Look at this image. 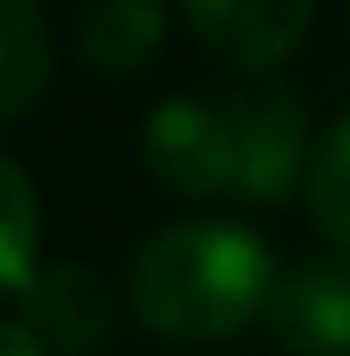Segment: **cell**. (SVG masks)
Returning a JSON list of instances; mask_svg holds the SVG:
<instances>
[{"mask_svg":"<svg viewBox=\"0 0 350 356\" xmlns=\"http://www.w3.org/2000/svg\"><path fill=\"white\" fill-rule=\"evenodd\" d=\"M269 288L276 257L238 219H175L150 232L125 269L132 319L182 350L238 338L250 319H263Z\"/></svg>","mask_w":350,"mask_h":356,"instance_id":"6da1fadb","label":"cell"},{"mask_svg":"<svg viewBox=\"0 0 350 356\" xmlns=\"http://www.w3.org/2000/svg\"><path fill=\"white\" fill-rule=\"evenodd\" d=\"M225 100V131H232V200L250 207H282L313 163V113L307 94L288 81H244Z\"/></svg>","mask_w":350,"mask_h":356,"instance_id":"7a4b0ae2","label":"cell"},{"mask_svg":"<svg viewBox=\"0 0 350 356\" xmlns=\"http://www.w3.org/2000/svg\"><path fill=\"white\" fill-rule=\"evenodd\" d=\"M144 169L182 200H225L232 194V131L219 94H169L138 131Z\"/></svg>","mask_w":350,"mask_h":356,"instance_id":"3957f363","label":"cell"},{"mask_svg":"<svg viewBox=\"0 0 350 356\" xmlns=\"http://www.w3.org/2000/svg\"><path fill=\"white\" fill-rule=\"evenodd\" d=\"M113 294L88 263H38L19 288V325L50 356H100L113 344Z\"/></svg>","mask_w":350,"mask_h":356,"instance_id":"277c9868","label":"cell"},{"mask_svg":"<svg viewBox=\"0 0 350 356\" xmlns=\"http://www.w3.org/2000/svg\"><path fill=\"white\" fill-rule=\"evenodd\" d=\"M263 319L288 356H350V257H307L276 275Z\"/></svg>","mask_w":350,"mask_h":356,"instance_id":"5b68a950","label":"cell"},{"mask_svg":"<svg viewBox=\"0 0 350 356\" xmlns=\"http://www.w3.org/2000/svg\"><path fill=\"white\" fill-rule=\"evenodd\" d=\"M313 6L307 0H194L182 6V25L200 38V50H213L219 63L263 75L276 63H288L307 31H313Z\"/></svg>","mask_w":350,"mask_h":356,"instance_id":"8992f818","label":"cell"},{"mask_svg":"<svg viewBox=\"0 0 350 356\" xmlns=\"http://www.w3.org/2000/svg\"><path fill=\"white\" fill-rule=\"evenodd\" d=\"M169 13L157 0H106L75 19V50L94 75H138L169 44Z\"/></svg>","mask_w":350,"mask_h":356,"instance_id":"52a82bcc","label":"cell"},{"mask_svg":"<svg viewBox=\"0 0 350 356\" xmlns=\"http://www.w3.org/2000/svg\"><path fill=\"white\" fill-rule=\"evenodd\" d=\"M56 81V31L31 0H0V125L31 119Z\"/></svg>","mask_w":350,"mask_h":356,"instance_id":"ba28073f","label":"cell"},{"mask_svg":"<svg viewBox=\"0 0 350 356\" xmlns=\"http://www.w3.org/2000/svg\"><path fill=\"white\" fill-rule=\"evenodd\" d=\"M38 232H44L38 188H31V175L13 156H0V300H19V288L31 282V269H38Z\"/></svg>","mask_w":350,"mask_h":356,"instance_id":"9c48e42d","label":"cell"},{"mask_svg":"<svg viewBox=\"0 0 350 356\" xmlns=\"http://www.w3.org/2000/svg\"><path fill=\"white\" fill-rule=\"evenodd\" d=\"M301 188H307V213L326 232V244H338V257H350V113L326 131V144H313Z\"/></svg>","mask_w":350,"mask_h":356,"instance_id":"30bf717a","label":"cell"},{"mask_svg":"<svg viewBox=\"0 0 350 356\" xmlns=\"http://www.w3.org/2000/svg\"><path fill=\"white\" fill-rule=\"evenodd\" d=\"M0 356H50V350H44L19 319H0Z\"/></svg>","mask_w":350,"mask_h":356,"instance_id":"8fae6325","label":"cell"}]
</instances>
